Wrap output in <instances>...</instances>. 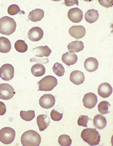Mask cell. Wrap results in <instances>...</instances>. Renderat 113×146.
Masks as SVG:
<instances>
[{"instance_id":"obj_25","label":"cell","mask_w":113,"mask_h":146,"mask_svg":"<svg viewBox=\"0 0 113 146\" xmlns=\"http://www.w3.org/2000/svg\"><path fill=\"white\" fill-rule=\"evenodd\" d=\"M15 48L18 52L24 53L28 50V45L23 40H18L15 42Z\"/></svg>"},{"instance_id":"obj_27","label":"cell","mask_w":113,"mask_h":146,"mask_svg":"<svg viewBox=\"0 0 113 146\" xmlns=\"http://www.w3.org/2000/svg\"><path fill=\"white\" fill-rule=\"evenodd\" d=\"M110 104L107 101H102L98 104V110L101 114H107L109 113V107Z\"/></svg>"},{"instance_id":"obj_7","label":"cell","mask_w":113,"mask_h":146,"mask_svg":"<svg viewBox=\"0 0 113 146\" xmlns=\"http://www.w3.org/2000/svg\"><path fill=\"white\" fill-rule=\"evenodd\" d=\"M14 77V67L11 64L6 63L0 68V77L4 81H10Z\"/></svg>"},{"instance_id":"obj_35","label":"cell","mask_w":113,"mask_h":146,"mask_svg":"<svg viewBox=\"0 0 113 146\" xmlns=\"http://www.w3.org/2000/svg\"><path fill=\"white\" fill-rule=\"evenodd\" d=\"M31 61H35V62H38V63H47L49 62V59L48 58H44V59H42V60H39L37 59V58H31L30 60Z\"/></svg>"},{"instance_id":"obj_5","label":"cell","mask_w":113,"mask_h":146,"mask_svg":"<svg viewBox=\"0 0 113 146\" xmlns=\"http://www.w3.org/2000/svg\"><path fill=\"white\" fill-rule=\"evenodd\" d=\"M15 138V131L12 128L6 127L0 130V141L5 145L13 142Z\"/></svg>"},{"instance_id":"obj_33","label":"cell","mask_w":113,"mask_h":146,"mask_svg":"<svg viewBox=\"0 0 113 146\" xmlns=\"http://www.w3.org/2000/svg\"><path fill=\"white\" fill-rule=\"evenodd\" d=\"M6 112V107L4 102H0V115H3Z\"/></svg>"},{"instance_id":"obj_23","label":"cell","mask_w":113,"mask_h":146,"mask_svg":"<svg viewBox=\"0 0 113 146\" xmlns=\"http://www.w3.org/2000/svg\"><path fill=\"white\" fill-rule=\"evenodd\" d=\"M11 50V41L5 37H0V52H1V53H9Z\"/></svg>"},{"instance_id":"obj_32","label":"cell","mask_w":113,"mask_h":146,"mask_svg":"<svg viewBox=\"0 0 113 146\" xmlns=\"http://www.w3.org/2000/svg\"><path fill=\"white\" fill-rule=\"evenodd\" d=\"M90 118L87 115H81L79 116V120H78V125L79 126L85 127H87V122L89 121Z\"/></svg>"},{"instance_id":"obj_12","label":"cell","mask_w":113,"mask_h":146,"mask_svg":"<svg viewBox=\"0 0 113 146\" xmlns=\"http://www.w3.org/2000/svg\"><path fill=\"white\" fill-rule=\"evenodd\" d=\"M86 30L84 27L79 25V26H72L69 30V34L70 36L76 39H80L85 36Z\"/></svg>"},{"instance_id":"obj_10","label":"cell","mask_w":113,"mask_h":146,"mask_svg":"<svg viewBox=\"0 0 113 146\" xmlns=\"http://www.w3.org/2000/svg\"><path fill=\"white\" fill-rule=\"evenodd\" d=\"M44 36V31L40 27H34L28 31V38L30 40L37 42L40 40Z\"/></svg>"},{"instance_id":"obj_17","label":"cell","mask_w":113,"mask_h":146,"mask_svg":"<svg viewBox=\"0 0 113 146\" xmlns=\"http://www.w3.org/2000/svg\"><path fill=\"white\" fill-rule=\"evenodd\" d=\"M78 61V56L76 54L71 52H66L62 56V61L67 66L74 65Z\"/></svg>"},{"instance_id":"obj_22","label":"cell","mask_w":113,"mask_h":146,"mask_svg":"<svg viewBox=\"0 0 113 146\" xmlns=\"http://www.w3.org/2000/svg\"><path fill=\"white\" fill-rule=\"evenodd\" d=\"M67 48L69 52H71V53L79 52L84 49V44L82 41H73L67 45Z\"/></svg>"},{"instance_id":"obj_3","label":"cell","mask_w":113,"mask_h":146,"mask_svg":"<svg viewBox=\"0 0 113 146\" xmlns=\"http://www.w3.org/2000/svg\"><path fill=\"white\" fill-rule=\"evenodd\" d=\"M16 23L12 17L4 16L0 19V34L10 36L16 29Z\"/></svg>"},{"instance_id":"obj_21","label":"cell","mask_w":113,"mask_h":146,"mask_svg":"<svg viewBox=\"0 0 113 146\" xmlns=\"http://www.w3.org/2000/svg\"><path fill=\"white\" fill-rule=\"evenodd\" d=\"M99 17L98 11L95 9H90L88 10L85 14V20L88 23H94L96 21Z\"/></svg>"},{"instance_id":"obj_28","label":"cell","mask_w":113,"mask_h":146,"mask_svg":"<svg viewBox=\"0 0 113 146\" xmlns=\"http://www.w3.org/2000/svg\"><path fill=\"white\" fill-rule=\"evenodd\" d=\"M53 72L54 74H56L58 77H62V76L64 75L65 74V68L63 67V65L60 64L59 63H56L54 65L53 68Z\"/></svg>"},{"instance_id":"obj_6","label":"cell","mask_w":113,"mask_h":146,"mask_svg":"<svg viewBox=\"0 0 113 146\" xmlns=\"http://www.w3.org/2000/svg\"><path fill=\"white\" fill-rule=\"evenodd\" d=\"M15 94L12 86L8 84H0V99L4 100H11Z\"/></svg>"},{"instance_id":"obj_1","label":"cell","mask_w":113,"mask_h":146,"mask_svg":"<svg viewBox=\"0 0 113 146\" xmlns=\"http://www.w3.org/2000/svg\"><path fill=\"white\" fill-rule=\"evenodd\" d=\"M21 143L24 146H38L41 143L40 135L34 130H28L22 135Z\"/></svg>"},{"instance_id":"obj_9","label":"cell","mask_w":113,"mask_h":146,"mask_svg":"<svg viewBox=\"0 0 113 146\" xmlns=\"http://www.w3.org/2000/svg\"><path fill=\"white\" fill-rule=\"evenodd\" d=\"M97 97L94 93H86L83 97V103L84 107L87 109H93L97 104Z\"/></svg>"},{"instance_id":"obj_14","label":"cell","mask_w":113,"mask_h":146,"mask_svg":"<svg viewBox=\"0 0 113 146\" xmlns=\"http://www.w3.org/2000/svg\"><path fill=\"white\" fill-rule=\"evenodd\" d=\"M69 79L74 84H82L85 81V75L81 71L74 70L70 74Z\"/></svg>"},{"instance_id":"obj_18","label":"cell","mask_w":113,"mask_h":146,"mask_svg":"<svg viewBox=\"0 0 113 146\" xmlns=\"http://www.w3.org/2000/svg\"><path fill=\"white\" fill-rule=\"evenodd\" d=\"M50 123V119L45 114L39 115L37 118V124L40 131H44L49 127Z\"/></svg>"},{"instance_id":"obj_11","label":"cell","mask_w":113,"mask_h":146,"mask_svg":"<svg viewBox=\"0 0 113 146\" xmlns=\"http://www.w3.org/2000/svg\"><path fill=\"white\" fill-rule=\"evenodd\" d=\"M68 17H69L70 21L74 23H79L83 20V14L82 11L79 9V8H73L71 9L68 11L67 13Z\"/></svg>"},{"instance_id":"obj_34","label":"cell","mask_w":113,"mask_h":146,"mask_svg":"<svg viewBox=\"0 0 113 146\" xmlns=\"http://www.w3.org/2000/svg\"><path fill=\"white\" fill-rule=\"evenodd\" d=\"M98 2H99L100 4H101V5L107 8L111 7L112 6V1H99Z\"/></svg>"},{"instance_id":"obj_20","label":"cell","mask_w":113,"mask_h":146,"mask_svg":"<svg viewBox=\"0 0 113 146\" xmlns=\"http://www.w3.org/2000/svg\"><path fill=\"white\" fill-rule=\"evenodd\" d=\"M93 123L96 129H104L107 125V120L104 116L101 114H97L93 119Z\"/></svg>"},{"instance_id":"obj_13","label":"cell","mask_w":113,"mask_h":146,"mask_svg":"<svg viewBox=\"0 0 113 146\" xmlns=\"http://www.w3.org/2000/svg\"><path fill=\"white\" fill-rule=\"evenodd\" d=\"M32 53L38 58H42V57H47L52 53V50L48 46H39L33 49Z\"/></svg>"},{"instance_id":"obj_15","label":"cell","mask_w":113,"mask_h":146,"mask_svg":"<svg viewBox=\"0 0 113 146\" xmlns=\"http://www.w3.org/2000/svg\"><path fill=\"white\" fill-rule=\"evenodd\" d=\"M98 93L103 98L110 97L112 93V87L108 83H103L98 88Z\"/></svg>"},{"instance_id":"obj_26","label":"cell","mask_w":113,"mask_h":146,"mask_svg":"<svg viewBox=\"0 0 113 146\" xmlns=\"http://www.w3.org/2000/svg\"><path fill=\"white\" fill-rule=\"evenodd\" d=\"M20 117L25 121H31L35 118V111L33 110L28 111H20Z\"/></svg>"},{"instance_id":"obj_4","label":"cell","mask_w":113,"mask_h":146,"mask_svg":"<svg viewBox=\"0 0 113 146\" xmlns=\"http://www.w3.org/2000/svg\"><path fill=\"white\" fill-rule=\"evenodd\" d=\"M58 85V80L54 76L48 75L42 78L38 82L39 90L51 91Z\"/></svg>"},{"instance_id":"obj_19","label":"cell","mask_w":113,"mask_h":146,"mask_svg":"<svg viewBox=\"0 0 113 146\" xmlns=\"http://www.w3.org/2000/svg\"><path fill=\"white\" fill-rule=\"evenodd\" d=\"M44 16V11L42 10V9H36L31 11L29 13V14H28V19H29L31 21L36 23V22L40 21V20L43 18Z\"/></svg>"},{"instance_id":"obj_2","label":"cell","mask_w":113,"mask_h":146,"mask_svg":"<svg viewBox=\"0 0 113 146\" xmlns=\"http://www.w3.org/2000/svg\"><path fill=\"white\" fill-rule=\"evenodd\" d=\"M81 138L85 142L90 145H97L99 144L101 136L96 129L87 128L82 131L81 134Z\"/></svg>"},{"instance_id":"obj_16","label":"cell","mask_w":113,"mask_h":146,"mask_svg":"<svg viewBox=\"0 0 113 146\" xmlns=\"http://www.w3.org/2000/svg\"><path fill=\"white\" fill-rule=\"evenodd\" d=\"M98 67V62L95 58L90 57L87 58L84 62V68L87 72H94Z\"/></svg>"},{"instance_id":"obj_29","label":"cell","mask_w":113,"mask_h":146,"mask_svg":"<svg viewBox=\"0 0 113 146\" xmlns=\"http://www.w3.org/2000/svg\"><path fill=\"white\" fill-rule=\"evenodd\" d=\"M58 143L60 145H64V146H69L71 145V143H72V141H71V138H70L69 136L66 134H63L60 135L58 138Z\"/></svg>"},{"instance_id":"obj_31","label":"cell","mask_w":113,"mask_h":146,"mask_svg":"<svg viewBox=\"0 0 113 146\" xmlns=\"http://www.w3.org/2000/svg\"><path fill=\"white\" fill-rule=\"evenodd\" d=\"M63 113H59L55 109H53L51 112V118L54 120V121H60L63 118Z\"/></svg>"},{"instance_id":"obj_36","label":"cell","mask_w":113,"mask_h":146,"mask_svg":"<svg viewBox=\"0 0 113 146\" xmlns=\"http://www.w3.org/2000/svg\"><path fill=\"white\" fill-rule=\"evenodd\" d=\"M65 4L67 6H70L74 4H79V2L77 1H65Z\"/></svg>"},{"instance_id":"obj_8","label":"cell","mask_w":113,"mask_h":146,"mask_svg":"<svg viewBox=\"0 0 113 146\" xmlns=\"http://www.w3.org/2000/svg\"><path fill=\"white\" fill-rule=\"evenodd\" d=\"M56 103V99L53 95L45 94L40 98V106L43 109H48L53 107Z\"/></svg>"},{"instance_id":"obj_24","label":"cell","mask_w":113,"mask_h":146,"mask_svg":"<svg viewBox=\"0 0 113 146\" xmlns=\"http://www.w3.org/2000/svg\"><path fill=\"white\" fill-rule=\"evenodd\" d=\"M31 70L33 75H34L35 77H41V76L44 75L46 72L45 67L41 63L33 65Z\"/></svg>"},{"instance_id":"obj_30","label":"cell","mask_w":113,"mask_h":146,"mask_svg":"<svg viewBox=\"0 0 113 146\" xmlns=\"http://www.w3.org/2000/svg\"><path fill=\"white\" fill-rule=\"evenodd\" d=\"M20 12H23L20 11V7L17 5V4H12L9 7L8 9V13L9 15H15L17 14L20 13Z\"/></svg>"}]
</instances>
